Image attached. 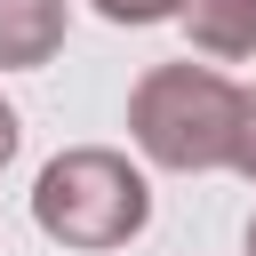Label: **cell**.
<instances>
[{"label": "cell", "instance_id": "obj_1", "mask_svg": "<svg viewBox=\"0 0 256 256\" xmlns=\"http://www.w3.org/2000/svg\"><path fill=\"white\" fill-rule=\"evenodd\" d=\"M240 120H248V88L224 80L216 64H152L128 88V144L168 168V176H216L240 152Z\"/></svg>", "mask_w": 256, "mask_h": 256}, {"label": "cell", "instance_id": "obj_2", "mask_svg": "<svg viewBox=\"0 0 256 256\" xmlns=\"http://www.w3.org/2000/svg\"><path fill=\"white\" fill-rule=\"evenodd\" d=\"M32 224L72 256H104V248H128L152 224V184L128 152L72 144L32 176Z\"/></svg>", "mask_w": 256, "mask_h": 256}, {"label": "cell", "instance_id": "obj_3", "mask_svg": "<svg viewBox=\"0 0 256 256\" xmlns=\"http://www.w3.org/2000/svg\"><path fill=\"white\" fill-rule=\"evenodd\" d=\"M64 0H0V72H40L64 48Z\"/></svg>", "mask_w": 256, "mask_h": 256}, {"label": "cell", "instance_id": "obj_4", "mask_svg": "<svg viewBox=\"0 0 256 256\" xmlns=\"http://www.w3.org/2000/svg\"><path fill=\"white\" fill-rule=\"evenodd\" d=\"M176 24L208 64L256 56V0H176Z\"/></svg>", "mask_w": 256, "mask_h": 256}, {"label": "cell", "instance_id": "obj_5", "mask_svg": "<svg viewBox=\"0 0 256 256\" xmlns=\"http://www.w3.org/2000/svg\"><path fill=\"white\" fill-rule=\"evenodd\" d=\"M88 8L104 24H128V32L136 24H176V0H88Z\"/></svg>", "mask_w": 256, "mask_h": 256}, {"label": "cell", "instance_id": "obj_6", "mask_svg": "<svg viewBox=\"0 0 256 256\" xmlns=\"http://www.w3.org/2000/svg\"><path fill=\"white\" fill-rule=\"evenodd\" d=\"M232 176L256 184V88H248V120H240V152H232Z\"/></svg>", "mask_w": 256, "mask_h": 256}, {"label": "cell", "instance_id": "obj_7", "mask_svg": "<svg viewBox=\"0 0 256 256\" xmlns=\"http://www.w3.org/2000/svg\"><path fill=\"white\" fill-rule=\"evenodd\" d=\"M16 136H24V120H16V104H8V96H0V168H8V160H16Z\"/></svg>", "mask_w": 256, "mask_h": 256}, {"label": "cell", "instance_id": "obj_8", "mask_svg": "<svg viewBox=\"0 0 256 256\" xmlns=\"http://www.w3.org/2000/svg\"><path fill=\"white\" fill-rule=\"evenodd\" d=\"M248 256H256V216H248Z\"/></svg>", "mask_w": 256, "mask_h": 256}]
</instances>
